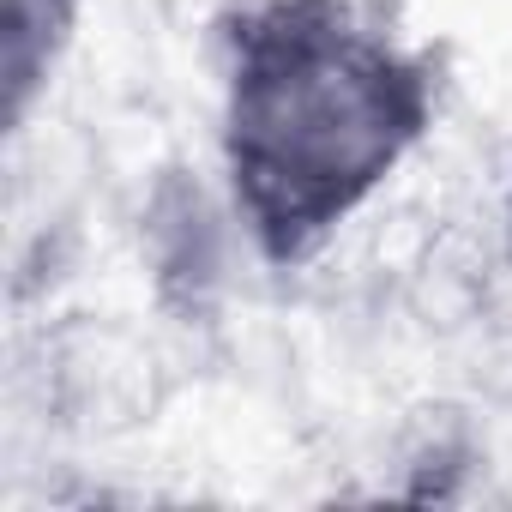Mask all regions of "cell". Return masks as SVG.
Listing matches in <instances>:
<instances>
[{
  "label": "cell",
  "instance_id": "cell-3",
  "mask_svg": "<svg viewBox=\"0 0 512 512\" xmlns=\"http://www.w3.org/2000/svg\"><path fill=\"white\" fill-rule=\"evenodd\" d=\"M506 229H512V163H506Z\"/></svg>",
  "mask_w": 512,
  "mask_h": 512
},
{
  "label": "cell",
  "instance_id": "cell-1",
  "mask_svg": "<svg viewBox=\"0 0 512 512\" xmlns=\"http://www.w3.org/2000/svg\"><path fill=\"white\" fill-rule=\"evenodd\" d=\"M440 73L356 0H235L217 19V157L260 266L296 272L398 181Z\"/></svg>",
  "mask_w": 512,
  "mask_h": 512
},
{
  "label": "cell",
  "instance_id": "cell-2",
  "mask_svg": "<svg viewBox=\"0 0 512 512\" xmlns=\"http://www.w3.org/2000/svg\"><path fill=\"white\" fill-rule=\"evenodd\" d=\"M85 0H0V91H7V133H25L49 97L61 61L79 43Z\"/></svg>",
  "mask_w": 512,
  "mask_h": 512
}]
</instances>
